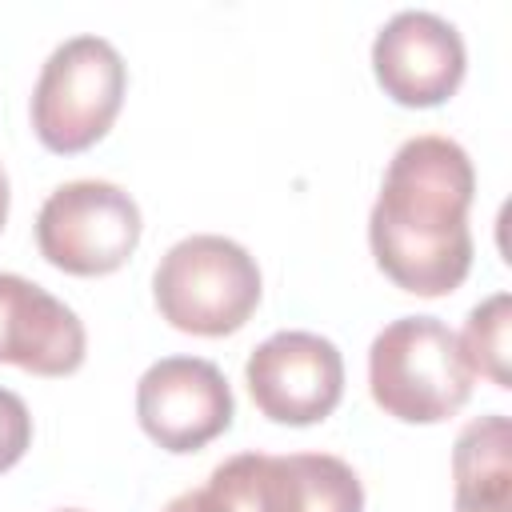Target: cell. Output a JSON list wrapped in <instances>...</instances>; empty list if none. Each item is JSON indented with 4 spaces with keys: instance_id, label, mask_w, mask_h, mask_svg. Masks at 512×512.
Segmentation results:
<instances>
[{
    "instance_id": "1",
    "label": "cell",
    "mask_w": 512,
    "mask_h": 512,
    "mask_svg": "<svg viewBox=\"0 0 512 512\" xmlns=\"http://www.w3.org/2000/svg\"><path fill=\"white\" fill-rule=\"evenodd\" d=\"M476 172L448 136H412L388 160L368 216V244L380 272L416 296H448L472 268L468 204Z\"/></svg>"
},
{
    "instance_id": "2",
    "label": "cell",
    "mask_w": 512,
    "mask_h": 512,
    "mask_svg": "<svg viewBox=\"0 0 512 512\" xmlns=\"http://www.w3.org/2000/svg\"><path fill=\"white\" fill-rule=\"evenodd\" d=\"M372 400L404 424H436L456 416L472 396L456 332L436 316H400L368 348Z\"/></svg>"
},
{
    "instance_id": "3",
    "label": "cell",
    "mask_w": 512,
    "mask_h": 512,
    "mask_svg": "<svg viewBox=\"0 0 512 512\" xmlns=\"http://www.w3.org/2000/svg\"><path fill=\"white\" fill-rule=\"evenodd\" d=\"M160 316L192 336H228L260 304V268L228 236L200 232L172 244L152 276Z\"/></svg>"
},
{
    "instance_id": "4",
    "label": "cell",
    "mask_w": 512,
    "mask_h": 512,
    "mask_svg": "<svg viewBox=\"0 0 512 512\" xmlns=\"http://www.w3.org/2000/svg\"><path fill=\"white\" fill-rule=\"evenodd\" d=\"M128 68L104 36H72L40 68L32 88V128L44 148L68 156L92 148L124 104Z\"/></svg>"
},
{
    "instance_id": "5",
    "label": "cell",
    "mask_w": 512,
    "mask_h": 512,
    "mask_svg": "<svg viewBox=\"0 0 512 512\" xmlns=\"http://www.w3.org/2000/svg\"><path fill=\"white\" fill-rule=\"evenodd\" d=\"M36 244L60 272L108 276L140 244V208L108 180L60 184L36 216Z\"/></svg>"
},
{
    "instance_id": "6",
    "label": "cell",
    "mask_w": 512,
    "mask_h": 512,
    "mask_svg": "<svg viewBox=\"0 0 512 512\" xmlns=\"http://www.w3.org/2000/svg\"><path fill=\"white\" fill-rule=\"evenodd\" d=\"M244 380L268 420L316 424L344 396V360L316 332H276L248 356Z\"/></svg>"
},
{
    "instance_id": "7",
    "label": "cell",
    "mask_w": 512,
    "mask_h": 512,
    "mask_svg": "<svg viewBox=\"0 0 512 512\" xmlns=\"http://www.w3.org/2000/svg\"><path fill=\"white\" fill-rule=\"evenodd\" d=\"M140 428L168 452H196L232 424V388L212 360L164 356L136 384Z\"/></svg>"
},
{
    "instance_id": "8",
    "label": "cell",
    "mask_w": 512,
    "mask_h": 512,
    "mask_svg": "<svg viewBox=\"0 0 512 512\" xmlns=\"http://www.w3.org/2000/svg\"><path fill=\"white\" fill-rule=\"evenodd\" d=\"M464 40L456 24L436 12L404 8L372 40V72L380 88L404 108L444 104L464 80Z\"/></svg>"
},
{
    "instance_id": "9",
    "label": "cell",
    "mask_w": 512,
    "mask_h": 512,
    "mask_svg": "<svg viewBox=\"0 0 512 512\" xmlns=\"http://www.w3.org/2000/svg\"><path fill=\"white\" fill-rule=\"evenodd\" d=\"M0 360L36 376H68L84 364V324L40 284L0 272Z\"/></svg>"
},
{
    "instance_id": "10",
    "label": "cell",
    "mask_w": 512,
    "mask_h": 512,
    "mask_svg": "<svg viewBox=\"0 0 512 512\" xmlns=\"http://www.w3.org/2000/svg\"><path fill=\"white\" fill-rule=\"evenodd\" d=\"M260 500L264 512H364V484L328 452H260Z\"/></svg>"
},
{
    "instance_id": "11",
    "label": "cell",
    "mask_w": 512,
    "mask_h": 512,
    "mask_svg": "<svg viewBox=\"0 0 512 512\" xmlns=\"http://www.w3.org/2000/svg\"><path fill=\"white\" fill-rule=\"evenodd\" d=\"M456 512H512V448L508 416L492 412L456 436L452 452Z\"/></svg>"
},
{
    "instance_id": "12",
    "label": "cell",
    "mask_w": 512,
    "mask_h": 512,
    "mask_svg": "<svg viewBox=\"0 0 512 512\" xmlns=\"http://www.w3.org/2000/svg\"><path fill=\"white\" fill-rule=\"evenodd\" d=\"M456 340L472 376L480 372L496 388H508V292H496L476 304Z\"/></svg>"
},
{
    "instance_id": "13",
    "label": "cell",
    "mask_w": 512,
    "mask_h": 512,
    "mask_svg": "<svg viewBox=\"0 0 512 512\" xmlns=\"http://www.w3.org/2000/svg\"><path fill=\"white\" fill-rule=\"evenodd\" d=\"M32 444V416L24 400L8 388H0V472H8Z\"/></svg>"
},
{
    "instance_id": "14",
    "label": "cell",
    "mask_w": 512,
    "mask_h": 512,
    "mask_svg": "<svg viewBox=\"0 0 512 512\" xmlns=\"http://www.w3.org/2000/svg\"><path fill=\"white\" fill-rule=\"evenodd\" d=\"M164 512H224V504L212 496V488H192V492H180L176 500L164 504Z\"/></svg>"
},
{
    "instance_id": "15",
    "label": "cell",
    "mask_w": 512,
    "mask_h": 512,
    "mask_svg": "<svg viewBox=\"0 0 512 512\" xmlns=\"http://www.w3.org/2000/svg\"><path fill=\"white\" fill-rule=\"evenodd\" d=\"M8 220V176H4V164H0V228Z\"/></svg>"
},
{
    "instance_id": "16",
    "label": "cell",
    "mask_w": 512,
    "mask_h": 512,
    "mask_svg": "<svg viewBox=\"0 0 512 512\" xmlns=\"http://www.w3.org/2000/svg\"><path fill=\"white\" fill-rule=\"evenodd\" d=\"M56 512H84V508H56Z\"/></svg>"
}]
</instances>
